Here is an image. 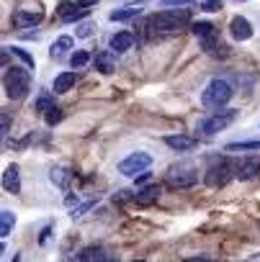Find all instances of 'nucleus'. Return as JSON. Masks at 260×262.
Returning a JSON list of instances; mask_svg holds the SVG:
<instances>
[{
  "instance_id": "8",
  "label": "nucleus",
  "mask_w": 260,
  "mask_h": 262,
  "mask_svg": "<svg viewBox=\"0 0 260 262\" xmlns=\"http://www.w3.org/2000/svg\"><path fill=\"white\" fill-rule=\"evenodd\" d=\"M232 175L237 178V180H252V178H257L260 175V157H242V160H237L234 165H232Z\"/></svg>"
},
{
  "instance_id": "3",
  "label": "nucleus",
  "mask_w": 260,
  "mask_h": 262,
  "mask_svg": "<svg viewBox=\"0 0 260 262\" xmlns=\"http://www.w3.org/2000/svg\"><path fill=\"white\" fill-rule=\"evenodd\" d=\"M232 95H234L232 85H229L227 80H222V77H214V80L204 88L201 103H204L206 108H211V111H219V108H224V105L232 100Z\"/></svg>"
},
{
  "instance_id": "26",
  "label": "nucleus",
  "mask_w": 260,
  "mask_h": 262,
  "mask_svg": "<svg viewBox=\"0 0 260 262\" xmlns=\"http://www.w3.org/2000/svg\"><path fill=\"white\" fill-rule=\"evenodd\" d=\"M90 59H93V57H90L88 52H83V49H80V52H75V54L70 57V62H72V67H75V70H83Z\"/></svg>"
},
{
  "instance_id": "18",
  "label": "nucleus",
  "mask_w": 260,
  "mask_h": 262,
  "mask_svg": "<svg viewBox=\"0 0 260 262\" xmlns=\"http://www.w3.org/2000/svg\"><path fill=\"white\" fill-rule=\"evenodd\" d=\"M142 13V8H137V6H129V8H118V11H111V21L113 24H124V21H132V18H137Z\"/></svg>"
},
{
  "instance_id": "9",
  "label": "nucleus",
  "mask_w": 260,
  "mask_h": 262,
  "mask_svg": "<svg viewBox=\"0 0 260 262\" xmlns=\"http://www.w3.org/2000/svg\"><path fill=\"white\" fill-rule=\"evenodd\" d=\"M0 183H3L6 193H13V195L21 193V170H18V165H8L3 178H0Z\"/></svg>"
},
{
  "instance_id": "16",
  "label": "nucleus",
  "mask_w": 260,
  "mask_h": 262,
  "mask_svg": "<svg viewBox=\"0 0 260 262\" xmlns=\"http://www.w3.org/2000/svg\"><path fill=\"white\" fill-rule=\"evenodd\" d=\"M57 13H59V18L62 21H77V18H83L88 11H83V8H77V6H72V3H59V8H57Z\"/></svg>"
},
{
  "instance_id": "21",
  "label": "nucleus",
  "mask_w": 260,
  "mask_h": 262,
  "mask_svg": "<svg viewBox=\"0 0 260 262\" xmlns=\"http://www.w3.org/2000/svg\"><path fill=\"white\" fill-rule=\"evenodd\" d=\"M191 31H193V36L201 39V41H206L209 36L216 34V31H214V24H209V21H196V24L191 26Z\"/></svg>"
},
{
  "instance_id": "27",
  "label": "nucleus",
  "mask_w": 260,
  "mask_h": 262,
  "mask_svg": "<svg viewBox=\"0 0 260 262\" xmlns=\"http://www.w3.org/2000/svg\"><path fill=\"white\" fill-rule=\"evenodd\" d=\"M49 108H54V98H52L49 93H42L39 100H36V111H39V113H47Z\"/></svg>"
},
{
  "instance_id": "24",
  "label": "nucleus",
  "mask_w": 260,
  "mask_h": 262,
  "mask_svg": "<svg viewBox=\"0 0 260 262\" xmlns=\"http://www.w3.org/2000/svg\"><path fill=\"white\" fill-rule=\"evenodd\" d=\"M13 224H16V216L8 213V211H0V239L8 236L13 231Z\"/></svg>"
},
{
  "instance_id": "1",
  "label": "nucleus",
  "mask_w": 260,
  "mask_h": 262,
  "mask_svg": "<svg viewBox=\"0 0 260 262\" xmlns=\"http://www.w3.org/2000/svg\"><path fill=\"white\" fill-rule=\"evenodd\" d=\"M188 21H191V11L188 8H165V11H160V13H155L150 18V29L155 34L157 31L160 34H173V31L188 26Z\"/></svg>"
},
{
  "instance_id": "34",
  "label": "nucleus",
  "mask_w": 260,
  "mask_h": 262,
  "mask_svg": "<svg viewBox=\"0 0 260 262\" xmlns=\"http://www.w3.org/2000/svg\"><path fill=\"white\" fill-rule=\"evenodd\" d=\"M90 34H93V26H90V24H80V26H77V36H80V39H85V36H90Z\"/></svg>"
},
{
  "instance_id": "32",
  "label": "nucleus",
  "mask_w": 260,
  "mask_h": 262,
  "mask_svg": "<svg viewBox=\"0 0 260 262\" xmlns=\"http://www.w3.org/2000/svg\"><path fill=\"white\" fill-rule=\"evenodd\" d=\"M8 128H11V116L8 113H0V139L8 134Z\"/></svg>"
},
{
  "instance_id": "37",
  "label": "nucleus",
  "mask_w": 260,
  "mask_h": 262,
  "mask_svg": "<svg viewBox=\"0 0 260 262\" xmlns=\"http://www.w3.org/2000/svg\"><path fill=\"white\" fill-rule=\"evenodd\" d=\"M150 178H152V172H150V170L139 172V175H137V185H145V183H150Z\"/></svg>"
},
{
  "instance_id": "10",
  "label": "nucleus",
  "mask_w": 260,
  "mask_h": 262,
  "mask_svg": "<svg viewBox=\"0 0 260 262\" xmlns=\"http://www.w3.org/2000/svg\"><path fill=\"white\" fill-rule=\"evenodd\" d=\"M44 18L42 11H16L13 13V26L16 29H31V26H39Z\"/></svg>"
},
{
  "instance_id": "40",
  "label": "nucleus",
  "mask_w": 260,
  "mask_h": 262,
  "mask_svg": "<svg viewBox=\"0 0 260 262\" xmlns=\"http://www.w3.org/2000/svg\"><path fill=\"white\" fill-rule=\"evenodd\" d=\"M3 252H6V244H3V242H0V257H3Z\"/></svg>"
},
{
  "instance_id": "42",
  "label": "nucleus",
  "mask_w": 260,
  "mask_h": 262,
  "mask_svg": "<svg viewBox=\"0 0 260 262\" xmlns=\"http://www.w3.org/2000/svg\"><path fill=\"white\" fill-rule=\"evenodd\" d=\"M139 262H142V259H139Z\"/></svg>"
},
{
  "instance_id": "6",
  "label": "nucleus",
  "mask_w": 260,
  "mask_h": 262,
  "mask_svg": "<svg viewBox=\"0 0 260 262\" xmlns=\"http://www.w3.org/2000/svg\"><path fill=\"white\" fill-rule=\"evenodd\" d=\"M232 178H234V175H232V165H229L227 160L216 157V160H211V165H209V170H206V175H204V183H206L209 188H224Z\"/></svg>"
},
{
  "instance_id": "17",
  "label": "nucleus",
  "mask_w": 260,
  "mask_h": 262,
  "mask_svg": "<svg viewBox=\"0 0 260 262\" xmlns=\"http://www.w3.org/2000/svg\"><path fill=\"white\" fill-rule=\"evenodd\" d=\"M75 82H77V75L75 72H59L54 77V93H67V90L75 88Z\"/></svg>"
},
{
  "instance_id": "11",
  "label": "nucleus",
  "mask_w": 260,
  "mask_h": 262,
  "mask_svg": "<svg viewBox=\"0 0 260 262\" xmlns=\"http://www.w3.org/2000/svg\"><path fill=\"white\" fill-rule=\"evenodd\" d=\"M229 34L237 41H247V39H252V26H250V21L245 16H234L232 24H229Z\"/></svg>"
},
{
  "instance_id": "38",
  "label": "nucleus",
  "mask_w": 260,
  "mask_h": 262,
  "mask_svg": "<svg viewBox=\"0 0 260 262\" xmlns=\"http://www.w3.org/2000/svg\"><path fill=\"white\" fill-rule=\"evenodd\" d=\"M49 234H52V226H44V231H42V236H39V244H47Z\"/></svg>"
},
{
  "instance_id": "12",
  "label": "nucleus",
  "mask_w": 260,
  "mask_h": 262,
  "mask_svg": "<svg viewBox=\"0 0 260 262\" xmlns=\"http://www.w3.org/2000/svg\"><path fill=\"white\" fill-rule=\"evenodd\" d=\"M165 144L175 152H191L198 147V139L196 137H186V134H175V137H165Z\"/></svg>"
},
{
  "instance_id": "2",
  "label": "nucleus",
  "mask_w": 260,
  "mask_h": 262,
  "mask_svg": "<svg viewBox=\"0 0 260 262\" xmlns=\"http://www.w3.org/2000/svg\"><path fill=\"white\" fill-rule=\"evenodd\" d=\"M29 88H31V75H29V70L13 64V67L3 75V90H6V95H8L11 100L26 98V95H29Z\"/></svg>"
},
{
  "instance_id": "31",
  "label": "nucleus",
  "mask_w": 260,
  "mask_h": 262,
  "mask_svg": "<svg viewBox=\"0 0 260 262\" xmlns=\"http://www.w3.org/2000/svg\"><path fill=\"white\" fill-rule=\"evenodd\" d=\"M8 52H11V54H16L18 59H24V62H26V67H34V57H31V54H26L21 47H13V49H8Z\"/></svg>"
},
{
  "instance_id": "25",
  "label": "nucleus",
  "mask_w": 260,
  "mask_h": 262,
  "mask_svg": "<svg viewBox=\"0 0 260 262\" xmlns=\"http://www.w3.org/2000/svg\"><path fill=\"white\" fill-rule=\"evenodd\" d=\"M49 180H52V183H57L59 188H65V185H67V180H70V172H67L65 167H54V170L49 172Z\"/></svg>"
},
{
  "instance_id": "15",
  "label": "nucleus",
  "mask_w": 260,
  "mask_h": 262,
  "mask_svg": "<svg viewBox=\"0 0 260 262\" xmlns=\"http://www.w3.org/2000/svg\"><path fill=\"white\" fill-rule=\"evenodd\" d=\"M93 62H95V70H101L103 75H111V72L116 70V57H113V52H98V54L93 57Z\"/></svg>"
},
{
  "instance_id": "7",
  "label": "nucleus",
  "mask_w": 260,
  "mask_h": 262,
  "mask_svg": "<svg viewBox=\"0 0 260 262\" xmlns=\"http://www.w3.org/2000/svg\"><path fill=\"white\" fill-rule=\"evenodd\" d=\"M150 165H152V157L147 152H134V155H129L126 160L118 162V172L126 175V178H137L139 172L150 170Z\"/></svg>"
},
{
  "instance_id": "35",
  "label": "nucleus",
  "mask_w": 260,
  "mask_h": 262,
  "mask_svg": "<svg viewBox=\"0 0 260 262\" xmlns=\"http://www.w3.org/2000/svg\"><path fill=\"white\" fill-rule=\"evenodd\" d=\"M11 64V52L0 47V67H8Z\"/></svg>"
},
{
  "instance_id": "22",
  "label": "nucleus",
  "mask_w": 260,
  "mask_h": 262,
  "mask_svg": "<svg viewBox=\"0 0 260 262\" xmlns=\"http://www.w3.org/2000/svg\"><path fill=\"white\" fill-rule=\"evenodd\" d=\"M224 152H260V139L252 142H232L224 147Z\"/></svg>"
},
{
  "instance_id": "14",
  "label": "nucleus",
  "mask_w": 260,
  "mask_h": 262,
  "mask_svg": "<svg viewBox=\"0 0 260 262\" xmlns=\"http://www.w3.org/2000/svg\"><path fill=\"white\" fill-rule=\"evenodd\" d=\"M132 44H134V34H129V31H118V34H113L111 36V49L113 52H129L132 49Z\"/></svg>"
},
{
  "instance_id": "36",
  "label": "nucleus",
  "mask_w": 260,
  "mask_h": 262,
  "mask_svg": "<svg viewBox=\"0 0 260 262\" xmlns=\"http://www.w3.org/2000/svg\"><path fill=\"white\" fill-rule=\"evenodd\" d=\"M101 0H77V8H83V11H88V8H93V6H98Z\"/></svg>"
},
{
  "instance_id": "30",
  "label": "nucleus",
  "mask_w": 260,
  "mask_h": 262,
  "mask_svg": "<svg viewBox=\"0 0 260 262\" xmlns=\"http://www.w3.org/2000/svg\"><path fill=\"white\" fill-rule=\"evenodd\" d=\"M201 11H206V13H219V11H222V0H204Z\"/></svg>"
},
{
  "instance_id": "39",
  "label": "nucleus",
  "mask_w": 260,
  "mask_h": 262,
  "mask_svg": "<svg viewBox=\"0 0 260 262\" xmlns=\"http://www.w3.org/2000/svg\"><path fill=\"white\" fill-rule=\"evenodd\" d=\"M186 262H214V259H211V257H201V254H198V257L191 254V257H186Z\"/></svg>"
},
{
  "instance_id": "23",
  "label": "nucleus",
  "mask_w": 260,
  "mask_h": 262,
  "mask_svg": "<svg viewBox=\"0 0 260 262\" xmlns=\"http://www.w3.org/2000/svg\"><path fill=\"white\" fill-rule=\"evenodd\" d=\"M72 36H59L54 44H52V57H62V54H67L70 49H72Z\"/></svg>"
},
{
  "instance_id": "28",
  "label": "nucleus",
  "mask_w": 260,
  "mask_h": 262,
  "mask_svg": "<svg viewBox=\"0 0 260 262\" xmlns=\"http://www.w3.org/2000/svg\"><path fill=\"white\" fill-rule=\"evenodd\" d=\"M44 118H47V123H49V126H57V123L65 118V113H62V108H57V105H54V108H49V111L44 113Z\"/></svg>"
},
{
  "instance_id": "19",
  "label": "nucleus",
  "mask_w": 260,
  "mask_h": 262,
  "mask_svg": "<svg viewBox=\"0 0 260 262\" xmlns=\"http://www.w3.org/2000/svg\"><path fill=\"white\" fill-rule=\"evenodd\" d=\"M204 49H206L209 54H214V57H227V54H229V47H227L222 39H216V34L204 41Z\"/></svg>"
},
{
  "instance_id": "4",
  "label": "nucleus",
  "mask_w": 260,
  "mask_h": 262,
  "mask_svg": "<svg viewBox=\"0 0 260 262\" xmlns=\"http://www.w3.org/2000/svg\"><path fill=\"white\" fill-rule=\"evenodd\" d=\"M168 185L175 188V190H186V188H193L198 183V170L193 162H178V165H170L168 167V175H165Z\"/></svg>"
},
{
  "instance_id": "5",
  "label": "nucleus",
  "mask_w": 260,
  "mask_h": 262,
  "mask_svg": "<svg viewBox=\"0 0 260 262\" xmlns=\"http://www.w3.org/2000/svg\"><path fill=\"white\" fill-rule=\"evenodd\" d=\"M234 118H237V111L234 108H219L209 118H204L198 128L204 131L206 137H214V134H219V131H224L229 123H234Z\"/></svg>"
},
{
  "instance_id": "20",
  "label": "nucleus",
  "mask_w": 260,
  "mask_h": 262,
  "mask_svg": "<svg viewBox=\"0 0 260 262\" xmlns=\"http://www.w3.org/2000/svg\"><path fill=\"white\" fill-rule=\"evenodd\" d=\"M106 249L103 247H85L80 252V262H106Z\"/></svg>"
},
{
  "instance_id": "29",
  "label": "nucleus",
  "mask_w": 260,
  "mask_h": 262,
  "mask_svg": "<svg viewBox=\"0 0 260 262\" xmlns=\"http://www.w3.org/2000/svg\"><path fill=\"white\" fill-rule=\"evenodd\" d=\"M196 0H160V6L165 8H186V6H193Z\"/></svg>"
},
{
  "instance_id": "13",
  "label": "nucleus",
  "mask_w": 260,
  "mask_h": 262,
  "mask_svg": "<svg viewBox=\"0 0 260 262\" xmlns=\"http://www.w3.org/2000/svg\"><path fill=\"white\" fill-rule=\"evenodd\" d=\"M160 195H163V188H160V185H147V188H142L139 193H134V201H137L139 206H152V203L160 201Z\"/></svg>"
},
{
  "instance_id": "33",
  "label": "nucleus",
  "mask_w": 260,
  "mask_h": 262,
  "mask_svg": "<svg viewBox=\"0 0 260 262\" xmlns=\"http://www.w3.org/2000/svg\"><path fill=\"white\" fill-rule=\"evenodd\" d=\"M93 206H95V201H88V203H83V206H77V208H72V213H70V216H72V219H77V216H83L85 211H90Z\"/></svg>"
},
{
  "instance_id": "41",
  "label": "nucleus",
  "mask_w": 260,
  "mask_h": 262,
  "mask_svg": "<svg viewBox=\"0 0 260 262\" xmlns=\"http://www.w3.org/2000/svg\"><path fill=\"white\" fill-rule=\"evenodd\" d=\"M106 262H118V259H113V257H111V254H108V257H106Z\"/></svg>"
}]
</instances>
